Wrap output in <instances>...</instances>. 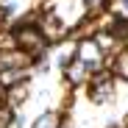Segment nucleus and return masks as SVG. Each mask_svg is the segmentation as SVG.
<instances>
[{
    "instance_id": "nucleus-4",
    "label": "nucleus",
    "mask_w": 128,
    "mask_h": 128,
    "mask_svg": "<svg viewBox=\"0 0 128 128\" xmlns=\"http://www.w3.org/2000/svg\"><path fill=\"white\" fill-rule=\"evenodd\" d=\"M103 3H106V0H86V8H92V11H100V8H103Z\"/></svg>"
},
{
    "instance_id": "nucleus-3",
    "label": "nucleus",
    "mask_w": 128,
    "mask_h": 128,
    "mask_svg": "<svg viewBox=\"0 0 128 128\" xmlns=\"http://www.w3.org/2000/svg\"><path fill=\"white\" fill-rule=\"evenodd\" d=\"M84 70H86V64H75V67H70V81L72 84H78V81H84Z\"/></svg>"
},
{
    "instance_id": "nucleus-1",
    "label": "nucleus",
    "mask_w": 128,
    "mask_h": 128,
    "mask_svg": "<svg viewBox=\"0 0 128 128\" xmlns=\"http://www.w3.org/2000/svg\"><path fill=\"white\" fill-rule=\"evenodd\" d=\"M17 42H20V48H25V50H36L45 45V39H42V34L36 28H25V31H17Z\"/></svg>"
},
{
    "instance_id": "nucleus-2",
    "label": "nucleus",
    "mask_w": 128,
    "mask_h": 128,
    "mask_svg": "<svg viewBox=\"0 0 128 128\" xmlns=\"http://www.w3.org/2000/svg\"><path fill=\"white\" fill-rule=\"evenodd\" d=\"M114 70H117V75H122V78L128 81V53H122V56L117 58V64H114Z\"/></svg>"
}]
</instances>
